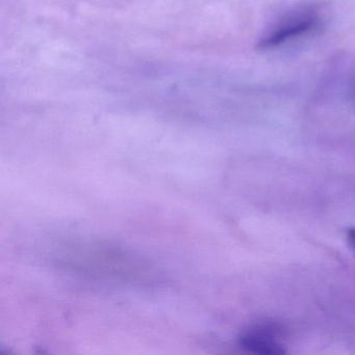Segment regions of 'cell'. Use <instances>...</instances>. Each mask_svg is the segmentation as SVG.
Wrapping results in <instances>:
<instances>
[{
    "instance_id": "obj_1",
    "label": "cell",
    "mask_w": 355,
    "mask_h": 355,
    "mask_svg": "<svg viewBox=\"0 0 355 355\" xmlns=\"http://www.w3.org/2000/svg\"><path fill=\"white\" fill-rule=\"evenodd\" d=\"M321 19L315 12L305 11L296 13L282 20L278 26H274L266 36L259 41V49H277L295 39L311 34L320 28Z\"/></svg>"
},
{
    "instance_id": "obj_2",
    "label": "cell",
    "mask_w": 355,
    "mask_h": 355,
    "mask_svg": "<svg viewBox=\"0 0 355 355\" xmlns=\"http://www.w3.org/2000/svg\"><path fill=\"white\" fill-rule=\"evenodd\" d=\"M278 328L273 324H259L247 329L241 336L240 345L250 353L259 355H278L286 352L278 338Z\"/></svg>"
},
{
    "instance_id": "obj_3",
    "label": "cell",
    "mask_w": 355,
    "mask_h": 355,
    "mask_svg": "<svg viewBox=\"0 0 355 355\" xmlns=\"http://www.w3.org/2000/svg\"><path fill=\"white\" fill-rule=\"evenodd\" d=\"M347 240H348L351 248L355 251V228L348 230V232H347Z\"/></svg>"
},
{
    "instance_id": "obj_4",
    "label": "cell",
    "mask_w": 355,
    "mask_h": 355,
    "mask_svg": "<svg viewBox=\"0 0 355 355\" xmlns=\"http://www.w3.org/2000/svg\"><path fill=\"white\" fill-rule=\"evenodd\" d=\"M351 94L353 95V97H355V84L353 85L352 89H351Z\"/></svg>"
}]
</instances>
